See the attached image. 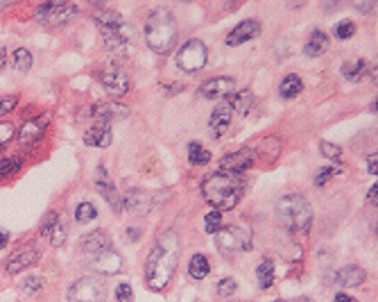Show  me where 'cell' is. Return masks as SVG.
I'll list each match as a JSON object with an SVG mask.
<instances>
[{
  "label": "cell",
  "instance_id": "cell-1",
  "mask_svg": "<svg viewBox=\"0 0 378 302\" xmlns=\"http://www.w3.org/2000/svg\"><path fill=\"white\" fill-rule=\"evenodd\" d=\"M179 236L175 230H166L150 250L145 261V284L152 291H163L172 282L179 266Z\"/></svg>",
  "mask_w": 378,
  "mask_h": 302
},
{
  "label": "cell",
  "instance_id": "cell-2",
  "mask_svg": "<svg viewBox=\"0 0 378 302\" xmlns=\"http://www.w3.org/2000/svg\"><path fill=\"white\" fill-rule=\"evenodd\" d=\"M245 191H247V182L240 175H229V173H213L204 179L202 193L204 200L216 209V211H229L238 207L243 200Z\"/></svg>",
  "mask_w": 378,
  "mask_h": 302
},
{
  "label": "cell",
  "instance_id": "cell-3",
  "mask_svg": "<svg viewBox=\"0 0 378 302\" xmlns=\"http://www.w3.org/2000/svg\"><path fill=\"white\" fill-rule=\"evenodd\" d=\"M145 42L157 55H170L177 44V21L168 10L150 12L145 21Z\"/></svg>",
  "mask_w": 378,
  "mask_h": 302
},
{
  "label": "cell",
  "instance_id": "cell-4",
  "mask_svg": "<svg viewBox=\"0 0 378 302\" xmlns=\"http://www.w3.org/2000/svg\"><path fill=\"white\" fill-rule=\"evenodd\" d=\"M276 218L285 230L290 232H308L313 223V207L299 193H287L276 202Z\"/></svg>",
  "mask_w": 378,
  "mask_h": 302
},
{
  "label": "cell",
  "instance_id": "cell-5",
  "mask_svg": "<svg viewBox=\"0 0 378 302\" xmlns=\"http://www.w3.org/2000/svg\"><path fill=\"white\" fill-rule=\"evenodd\" d=\"M216 236V248L222 255H236L252 248V232L243 225H225Z\"/></svg>",
  "mask_w": 378,
  "mask_h": 302
},
{
  "label": "cell",
  "instance_id": "cell-6",
  "mask_svg": "<svg viewBox=\"0 0 378 302\" xmlns=\"http://www.w3.org/2000/svg\"><path fill=\"white\" fill-rule=\"evenodd\" d=\"M209 62V48L202 39H191L186 42L177 53V66L186 73H197L207 66Z\"/></svg>",
  "mask_w": 378,
  "mask_h": 302
},
{
  "label": "cell",
  "instance_id": "cell-7",
  "mask_svg": "<svg viewBox=\"0 0 378 302\" xmlns=\"http://www.w3.org/2000/svg\"><path fill=\"white\" fill-rule=\"evenodd\" d=\"M68 302H106V289L100 277H82L68 289Z\"/></svg>",
  "mask_w": 378,
  "mask_h": 302
},
{
  "label": "cell",
  "instance_id": "cell-8",
  "mask_svg": "<svg viewBox=\"0 0 378 302\" xmlns=\"http://www.w3.org/2000/svg\"><path fill=\"white\" fill-rule=\"evenodd\" d=\"M77 14L75 5H66V3H46L37 10V21L44 23L48 28H57L68 23L73 16Z\"/></svg>",
  "mask_w": 378,
  "mask_h": 302
},
{
  "label": "cell",
  "instance_id": "cell-9",
  "mask_svg": "<svg viewBox=\"0 0 378 302\" xmlns=\"http://www.w3.org/2000/svg\"><path fill=\"white\" fill-rule=\"evenodd\" d=\"M50 121H53L50 112H44V114H39V116L26 121L23 127H19V132H16L21 145H35L39 139H44V134L48 132V125H50Z\"/></svg>",
  "mask_w": 378,
  "mask_h": 302
},
{
  "label": "cell",
  "instance_id": "cell-10",
  "mask_svg": "<svg viewBox=\"0 0 378 302\" xmlns=\"http://www.w3.org/2000/svg\"><path fill=\"white\" fill-rule=\"evenodd\" d=\"M254 161H256V154H254L252 148H243L238 152L225 154V157L220 159V173L240 175L243 170H247V168L254 166Z\"/></svg>",
  "mask_w": 378,
  "mask_h": 302
},
{
  "label": "cell",
  "instance_id": "cell-11",
  "mask_svg": "<svg viewBox=\"0 0 378 302\" xmlns=\"http://www.w3.org/2000/svg\"><path fill=\"white\" fill-rule=\"evenodd\" d=\"M197 94H200V98H207V100L231 98L236 94V82H234V78H213L197 89Z\"/></svg>",
  "mask_w": 378,
  "mask_h": 302
},
{
  "label": "cell",
  "instance_id": "cell-12",
  "mask_svg": "<svg viewBox=\"0 0 378 302\" xmlns=\"http://www.w3.org/2000/svg\"><path fill=\"white\" fill-rule=\"evenodd\" d=\"M39 261V250L32 246V243H28V246H21L19 250H14L10 259H7V264H5V271L14 275V273H21V271H26V268L30 266H35Z\"/></svg>",
  "mask_w": 378,
  "mask_h": 302
},
{
  "label": "cell",
  "instance_id": "cell-13",
  "mask_svg": "<svg viewBox=\"0 0 378 302\" xmlns=\"http://www.w3.org/2000/svg\"><path fill=\"white\" fill-rule=\"evenodd\" d=\"M100 82L104 87V91L109 94L111 98H120V96H127L129 94V78L125 71L120 69H111V71H104L100 76Z\"/></svg>",
  "mask_w": 378,
  "mask_h": 302
},
{
  "label": "cell",
  "instance_id": "cell-14",
  "mask_svg": "<svg viewBox=\"0 0 378 302\" xmlns=\"http://www.w3.org/2000/svg\"><path fill=\"white\" fill-rule=\"evenodd\" d=\"M91 266H93L95 273L116 275V273H120V268H122V257L109 246V248H104V250L97 252V255L91 257Z\"/></svg>",
  "mask_w": 378,
  "mask_h": 302
},
{
  "label": "cell",
  "instance_id": "cell-15",
  "mask_svg": "<svg viewBox=\"0 0 378 302\" xmlns=\"http://www.w3.org/2000/svg\"><path fill=\"white\" fill-rule=\"evenodd\" d=\"M231 121H234V112L229 107V103H220L216 109H213L211 118H209V130H211V136L213 139H222L229 127H231Z\"/></svg>",
  "mask_w": 378,
  "mask_h": 302
},
{
  "label": "cell",
  "instance_id": "cell-16",
  "mask_svg": "<svg viewBox=\"0 0 378 302\" xmlns=\"http://www.w3.org/2000/svg\"><path fill=\"white\" fill-rule=\"evenodd\" d=\"M261 35V23L256 19H247V21H243V23H238V26L229 32L227 35V46H243V44H247L252 42V39H256Z\"/></svg>",
  "mask_w": 378,
  "mask_h": 302
},
{
  "label": "cell",
  "instance_id": "cell-17",
  "mask_svg": "<svg viewBox=\"0 0 378 302\" xmlns=\"http://www.w3.org/2000/svg\"><path fill=\"white\" fill-rule=\"evenodd\" d=\"M127 114H129V109L125 107V105H120V103H100V105H93L91 112H88V116L95 118L97 123H106V125H109L111 121L125 118Z\"/></svg>",
  "mask_w": 378,
  "mask_h": 302
},
{
  "label": "cell",
  "instance_id": "cell-18",
  "mask_svg": "<svg viewBox=\"0 0 378 302\" xmlns=\"http://www.w3.org/2000/svg\"><path fill=\"white\" fill-rule=\"evenodd\" d=\"M157 195L154 193H145V191H129L125 198H122V207L131 214H147L154 205H157Z\"/></svg>",
  "mask_w": 378,
  "mask_h": 302
},
{
  "label": "cell",
  "instance_id": "cell-19",
  "mask_svg": "<svg viewBox=\"0 0 378 302\" xmlns=\"http://www.w3.org/2000/svg\"><path fill=\"white\" fill-rule=\"evenodd\" d=\"M95 189L102 193V198L109 202V205L113 209H120L122 207V202H120V193L116 189V184L111 182V177L106 175V168L100 166L97 168V175H95Z\"/></svg>",
  "mask_w": 378,
  "mask_h": 302
},
{
  "label": "cell",
  "instance_id": "cell-20",
  "mask_svg": "<svg viewBox=\"0 0 378 302\" xmlns=\"http://www.w3.org/2000/svg\"><path fill=\"white\" fill-rule=\"evenodd\" d=\"M111 127L106 123H95L93 127H88L84 132V143L91 148H109L111 145Z\"/></svg>",
  "mask_w": 378,
  "mask_h": 302
},
{
  "label": "cell",
  "instance_id": "cell-21",
  "mask_svg": "<svg viewBox=\"0 0 378 302\" xmlns=\"http://www.w3.org/2000/svg\"><path fill=\"white\" fill-rule=\"evenodd\" d=\"M342 76L347 78L349 82H360L363 78H374L376 80V66H372L367 60H356V62L344 64Z\"/></svg>",
  "mask_w": 378,
  "mask_h": 302
},
{
  "label": "cell",
  "instance_id": "cell-22",
  "mask_svg": "<svg viewBox=\"0 0 378 302\" xmlns=\"http://www.w3.org/2000/svg\"><path fill=\"white\" fill-rule=\"evenodd\" d=\"M335 280H338L340 287L344 289H353V287H360L365 280H367V273H365V268H360L356 264H351V266H344L338 271V275H335Z\"/></svg>",
  "mask_w": 378,
  "mask_h": 302
},
{
  "label": "cell",
  "instance_id": "cell-23",
  "mask_svg": "<svg viewBox=\"0 0 378 302\" xmlns=\"http://www.w3.org/2000/svg\"><path fill=\"white\" fill-rule=\"evenodd\" d=\"M109 246H111L109 234H106L104 230H93L91 234L84 236V241H82V250H84L88 257L97 255V252L104 250V248H109Z\"/></svg>",
  "mask_w": 378,
  "mask_h": 302
},
{
  "label": "cell",
  "instance_id": "cell-24",
  "mask_svg": "<svg viewBox=\"0 0 378 302\" xmlns=\"http://www.w3.org/2000/svg\"><path fill=\"white\" fill-rule=\"evenodd\" d=\"M95 23L97 28L102 30V35H106V32H116L120 28H125V21H122V14L113 12V10H102L95 14Z\"/></svg>",
  "mask_w": 378,
  "mask_h": 302
},
{
  "label": "cell",
  "instance_id": "cell-25",
  "mask_svg": "<svg viewBox=\"0 0 378 302\" xmlns=\"http://www.w3.org/2000/svg\"><path fill=\"white\" fill-rule=\"evenodd\" d=\"M326 48H328V35L324 30H313L310 32L306 46H303V55L319 57L322 53H326Z\"/></svg>",
  "mask_w": 378,
  "mask_h": 302
},
{
  "label": "cell",
  "instance_id": "cell-26",
  "mask_svg": "<svg viewBox=\"0 0 378 302\" xmlns=\"http://www.w3.org/2000/svg\"><path fill=\"white\" fill-rule=\"evenodd\" d=\"M229 107L231 112H238L240 116H247L254 107V94L249 89H245V91H236L231 98H229Z\"/></svg>",
  "mask_w": 378,
  "mask_h": 302
},
{
  "label": "cell",
  "instance_id": "cell-27",
  "mask_svg": "<svg viewBox=\"0 0 378 302\" xmlns=\"http://www.w3.org/2000/svg\"><path fill=\"white\" fill-rule=\"evenodd\" d=\"M303 91V82L299 76H287L281 80V85H278V96L285 98V100H292V98H297L299 94Z\"/></svg>",
  "mask_w": 378,
  "mask_h": 302
},
{
  "label": "cell",
  "instance_id": "cell-28",
  "mask_svg": "<svg viewBox=\"0 0 378 302\" xmlns=\"http://www.w3.org/2000/svg\"><path fill=\"white\" fill-rule=\"evenodd\" d=\"M274 277H276V268L272 264V259H263L258 268H256V280H258V287L265 291L274 284Z\"/></svg>",
  "mask_w": 378,
  "mask_h": 302
},
{
  "label": "cell",
  "instance_id": "cell-29",
  "mask_svg": "<svg viewBox=\"0 0 378 302\" xmlns=\"http://www.w3.org/2000/svg\"><path fill=\"white\" fill-rule=\"evenodd\" d=\"M211 273V264H209V259L207 255H193L191 261H188V275L193 277V280H204Z\"/></svg>",
  "mask_w": 378,
  "mask_h": 302
},
{
  "label": "cell",
  "instance_id": "cell-30",
  "mask_svg": "<svg viewBox=\"0 0 378 302\" xmlns=\"http://www.w3.org/2000/svg\"><path fill=\"white\" fill-rule=\"evenodd\" d=\"M127 44H129V37H127L125 28H120L116 32H106L104 35V46H106V51H111V53L122 51Z\"/></svg>",
  "mask_w": 378,
  "mask_h": 302
},
{
  "label": "cell",
  "instance_id": "cell-31",
  "mask_svg": "<svg viewBox=\"0 0 378 302\" xmlns=\"http://www.w3.org/2000/svg\"><path fill=\"white\" fill-rule=\"evenodd\" d=\"M188 161H191L193 166H204L211 161V152L204 148L200 141H193L188 143Z\"/></svg>",
  "mask_w": 378,
  "mask_h": 302
},
{
  "label": "cell",
  "instance_id": "cell-32",
  "mask_svg": "<svg viewBox=\"0 0 378 302\" xmlns=\"http://www.w3.org/2000/svg\"><path fill=\"white\" fill-rule=\"evenodd\" d=\"M12 64L19 73H28L32 69V64H35V60H32V53L28 48H19V51H14V55H12Z\"/></svg>",
  "mask_w": 378,
  "mask_h": 302
},
{
  "label": "cell",
  "instance_id": "cell-33",
  "mask_svg": "<svg viewBox=\"0 0 378 302\" xmlns=\"http://www.w3.org/2000/svg\"><path fill=\"white\" fill-rule=\"evenodd\" d=\"M342 170H344V164H340V161H333L331 166H324V168L315 175V186H324V184H328V179L335 177L338 173H342Z\"/></svg>",
  "mask_w": 378,
  "mask_h": 302
},
{
  "label": "cell",
  "instance_id": "cell-34",
  "mask_svg": "<svg viewBox=\"0 0 378 302\" xmlns=\"http://www.w3.org/2000/svg\"><path fill=\"white\" fill-rule=\"evenodd\" d=\"M23 161L19 157H5V154H0V179H7L12 177L16 170L21 168Z\"/></svg>",
  "mask_w": 378,
  "mask_h": 302
},
{
  "label": "cell",
  "instance_id": "cell-35",
  "mask_svg": "<svg viewBox=\"0 0 378 302\" xmlns=\"http://www.w3.org/2000/svg\"><path fill=\"white\" fill-rule=\"evenodd\" d=\"M222 227H225V218H222L220 211H209V214L204 216V230L209 234H218Z\"/></svg>",
  "mask_w": 378,
  "mask_h": 302
},
{
  "label": "cell",
  "instance_id": "cell-36",
  "mask_svg": "<svg viewBox=\"0 0 378 302\" xmlns=\"http://www.w3.org/2000/svg\"><path fill=\"white\" fill-rule=\"evenodd\" d=\"M75 218L79 223H91L93 218H97V209L91 205V202H79L75 209Z\"/></svg>",
  "mask_w": 378,
  "mask_h": 302
},
{
  "label": "cell",
  "instance_id": "cell-37",
  "mask_svg": "<svg viewBox=\"0 0 378 302\" xmlns=\"http://www.w3.org/2000/svg\"><path fill=\"white\" fill-rule=\"evenodd\" d=\"M216 291H218L220 298H231L234 293L238 291V282L234 280V277H222V280L218 282Z\"/></svg>",
  "mask_w": 378,
  "mask_h": 302
},
{
  "label": "cell",
  "instance_id": "cell-38",
  "mask_svg": "<svg viewBox=\"0 0 378 302\" xmlns=\"http://www.w3.org/2000/svg\"><path fill=\"white\" fill-rule=\"evenodd\" d=\"M333 35L342 39V42H347V39H351L353 35H356V23L353 21H342L338 23V26L333 28Z\"/></svg>",
  "mask_w": 378,
  "mask_h": 302
},
{
  "label": "cell",
  "instance_id": "cell-39",
  "mask_svg": "<svg viewBox=\"0 0 378 302\" xmlns=\"http://www.w3.org/2000/svg\"><path fill=\"white\" fill-rule=\"evenodd\" d=\"M66 232H68V230H66L64 223H57L55 225V230L50 232V236H48V239H50V246L53 248H62L64 246V243H66Z\"/></svg>",
  "mask_w": 378,
  "mask_h": 302
},
{
  "label": "cell",
  "instance_id": "cell-40",
  "mask_svg": "<svg viewBox=\"0 0 378 302\" xmlns=\"http://www.w3.org/2000/svg\"><path fill=\"white\" fill-rule=\"evenodd\" d=\"M319 150H322V154H324L326 159H333V161H338L340 154H342L340 145H335L331 141H322V143H319Z\"/></svg>",
  "mask_w": 378,
  "mask_h": 302
},
{
  "label": "cell",
  "instance_id": "cell-41",
  "mask_svg": "<svg viewBox=\"0 0 378 302\" xmlns=\"http://www.w3.org/2000/svg\"><path fill=\"white\" fill-rule=\"evenodd\" d=\"M59 223V216H57V211H50L46 218H44V223H41L39 227V234L41 236H50V232L55 230V225Z\"/></svg>",
  "mask_w": 378,
  "mask_h": 302
},
{
  "label": "cell",
  "instance_id": "cell-42",
  "mask_svg": "<svg viewBox=\"0 0 378 302\" xmlns=\"http://www.w3.org/2000/svg\"><path fill=\"white\" fill-rule=\"evenodd\" d=\"M44 277H37V275H30V277H26V282H23V291L26 293H37V291H41L44 289Z\"/></svg>",
  "mask_w": 378,
  "mask_h": 302
},
{
  "label": "cell",
  "instance_id": "cell-43",
  "mask_svg": "<svg viewBox=\"0 0 378 302\" xmlns=\"http://www.w3.org/2000/svg\"><path fill=\"white\" fill-rule=\"evenodd\" d=\"M16 105H19V96H5V98H0V118L7 116V114H12L16 109Z\"/></svg>",
  "mask_w": 378,
  "mask_h": 302
},
{
  "label": "cell",
  "instance_id": "cell-44",
  "mask_svg": "<svg viewBox=\"0 0 378 302\" xmlns=\"http://www.w3.org/2000/svg\"><path fill=\"white\" fill-rule=\"evenodd\" d=\"M16 136V125L14 123H0V148L7 145Z\"/></svg>",
  "mask_w": 378,
  "mask_h": 302
},
{
  "label": "cell",
  "instance_id": "cell-45",
  "mask_svg": "<svg viewBox=\"0 0 378 302\" xmlns=\"http://www.w3.org/2000/svg\"><path fill=\"white\" fill-rule=\"evenodd\" d=\"M131 298H134V291H131L129 284H127V282L118 284V289H116V300H118V302H131Z\"/></svg>",
  "mask_w": 378,
  "mask_h": 302
},
{
  "label": "cell",
  "instance_id": "cell-46",
  "mask_svg": "<svg viewBox=\"0 0 378 302\" xmlns=\"http://www.w3.org/2000/svg\"><path fill=\"white\" fill-rule=\"evenodd\" d=\"M376 161H378V154H376V152H374V154H369V157H367V170H369V173H372L374 177H376V173H378Z\"/></svg>",
  "mask_w": 378,
  "mask_h": 302
},
{
  "label": "cell",
  "instance_id": "cell-47",
  "mask_svg": "<svg viewBox=\"0 0 378 302\" xmlns=\"http://www.w3.org/2000/svg\"><path fill=\"white\" fill-rule=\"evenodd\" d=\"M376 195H378V186L374 184L372 189H369V193H367V202H369V205H374V207H376Z\"/></svg>",
  "mask_w": 378,
  "mask_h": 302
},
{
  "label": "cell",
  "instance_id": "cell-48",
  "mask_svg": "<svg viewBox=\"0 0 378 302\" xmlns=\"http://www.w3.org/2000/svg\"><path fill=\"white\" fill-rule=\"evenodd\" d=\"M333 302H358L356 298H351V296H347V293H338V296L333 298Z\"/></svg>",
  "mask_w": 378,
  "mask_h": 302
},
{
  "label": "cell",
  "instance_id": "cell-49",
  "mask_svg": "<svg viewBox=\"0 0 378 302\" xmlns=\"http://www.w3.org/2000/svg\"><path fill=\"white\" fill-rule=\"evenodd\" d=\"M7 243H10V232H5V230H0V250H3Z\"/></svg>",
  "mask_w": 378,
  "mask_h": 302
},
{
  "label": "cell",
  "instance_id": "cell-50",
  "mask_svg": "<svg viewBox=\"0 0 378 302\" xmlns=\"http://www.w3.org/2000/svg\"><path fill=\"white\" fill-rule=\"evenodd\" d=\"M138 236H141V230H136V227H129V230H127V239L129 241H136Z\"/></svg>",
  "mask_w": 378,
  "mask_h": 302
},
{
  "label": "cell",
  "instance_id": "cell-51",
  "mask_svg": "<svg viewBox=\"0 0 378 302\" xmlns=\"http://www.w3.org/2000/svg\"><path fill=\"white\" fill-rule=\"evenodd\" d=\"M7 66V51L5 48H0V71Z\"/></svg>",
  "mask_w": 378,
  "mask_h": 302
},
{
  "label": "cell",
  "instance_id": "cell-52",
  "mask_svg": "<svg viewBox=\"0 0 378 302\" xmlns=\"http://www.w3.org/2000/svg\"><path fill=\"white\" fill-rule=\"evenodd\" d=\"M276 302H313V300H308V298H292V300H276Z\"/></svg>",
  "mask_w": 378,
  "mask_h": 302
}]
</instances>
